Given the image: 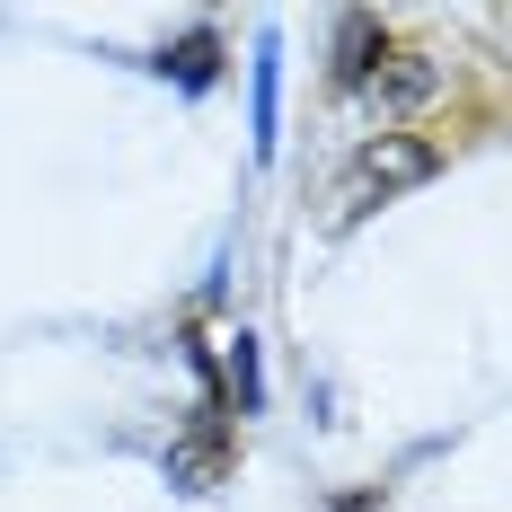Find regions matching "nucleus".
I'll use <instances>...</instances> for the list:
<instances>
[{"label": "nucleus", "mask_w": 512, "mask_h": 512, "mask_svg": "<svg viewBox=\"0 0 512 512\" xmlns=\"http://www.w3.org/2000/svg\"><path fill=\"white\" fill-rule=\"evenodd\" d=\"M433 168H442V151H433L424 133H380V142H362V151H354L345 186H336V212H345V221H362V212L398 204L407 186H424Z\"/></svg>", "instance_id": "nucleus-1"}, {"label": "nucleus", "mask_w": 512, "mask_h": 512, "mask_svg": "<svg viewBox=\"0 0 512 512\" xmlns=\"http://www.w3.org/2000/svg\"><path fill=\"white\" fill-rule=\"evenodd\" d=\"M442 80H451V71H442L433 53H380V62H371V71L354 80V98L371 106L380 124H398V115H415V106H433V98H442Z\"/></svg>", "instance_id": "nucleus-2"}, {"label": "nucleus", "mask_w": 512, "mask_h": 512, "mask_svg": "<svg viewBox=\"0 0 512 512\" xmlns=\"http://www.w3.org/2000/svg\"><path fill=\"white\" fill-rule=\"evenodd\" d=\"M380 53H389V18H371V9H345V18H336V80L354 89V80L380 62Z\"/></svg>", "instance_id": "nucleus-3"}, {"label": "nucleus", "mask_w": 512, "mask_h": 512, "mask_svg": "<svg viewBox=\"0 0 512 512\" xmlns=\"http://www.w3.org/2000/svg\"><path fill=\"white\" fill-rule=\"evenodd\" d=\"M274 115H283V45L256 36V159L274 151Z\"/></svg>", "instance_id": "nucleus-4"}, {"label": "nucleus", "mask_w": 512, "mask_h": 512, "mask_svg": "<svg viewBox=\"0 0 512 512\" xmlns=\"http://www.w3.org/2000/svg\"><path fill=\"white\" fill-rule=\"evenodd\" d=\"M212 362H221V389L239 398V415H256V336H212Z\"/></svg>", "instance_id": "nucleus-5"}, {"label": "nucleus", "mask_w": 512, "mask_h": 512, "mask_svg": "<svg viewBox=\"0 0 512 512\" xmlns=\"http://www.w3.org/2000/svg\"><path fill=\"white\" fill-rule=\"evenodd\" d=\"M177 80H186V89H204V80H212V36L177 45Z\"/></svg>", "instance_id": "nucleus-6"}]
</instances>
